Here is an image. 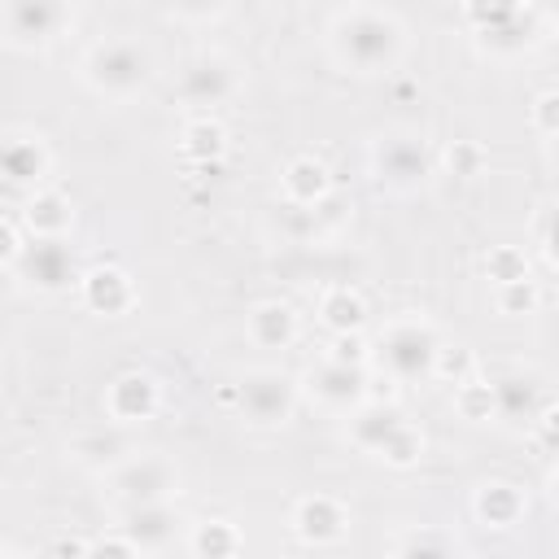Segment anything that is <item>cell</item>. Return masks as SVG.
<instances>
[{
	"label": "cell",
	"mask_w": 559,
	"mask_h": 559,
	"mask_svg": "<svg viewBox=\"0 0 559 559\" xmlns=\"http://www.w3.org/2000/svg\"><path fill=\"white\" fill-rule=\"evenodd\" d=\"M170 4H175V13H183V17H214V13H223L227 0H170Z\"/></svg>",
	"instance_id": "obj_23"
},
{
	"label": "cell",
	"mask_w": 559,
	"mask_h": 559,
	"mask_svg": "<svg viewBox=\"0 0 559 559\" xmlns=\"http://www.w3.org/2000/svg\"><path fill=\"white\" fill-rule=\"evenodd\" d=\"M31 227L39 231V236H61L66 227H70V210H66V201L61 197H39V201H31Z\"/></svg>",
	"instance_id": "obj_20"
},
{
	"label": "cell",
	"mask_w": 559,
	"mask_h": 559,
	"mask_svg": "<svg viewBox=\"0 0 559 559\" xmlns=\"http://www.w3.org/2000/svg\"><path fill=\"white\" fill-rule=\"evenodd\" d=\"M362 389H367V376L358 362H345V358H332L323 367L310 371V393L323 402V406H336V411H349L362 402Z\"/></svg>",
	"instance_id": "obj_11"
},
{
	"label": "cell",
	"mask_w": 559,
	"mask_h": 559,
	"mask_svg": "<svg viewBox=\"0 0 559 559\" xmlns=\"http://www.w3.org/2000/svg\"><path fill=\"white\" fill-rule=\"evenodd\" d=\"M127 542L135 550H162L166 542H175L179 533V515L166 502H135L127 507V524H122Z\"/></svg>",
	"instance_id": "obj_12"
},
{
	"label": "cell",
	"mask_w": 559,
	"mask_h": 559,
	"mask_svg": "<svg viewBox=\"0 0 559 559\" xmlns=\"http://www.w3.org/2000/svg\"><path fill=\"white\" fill-rule=\"evenodd\" d=\"M114 493L127 502V507H135V502H166L170 493H175V485H179V472L166 463V459H157V454H144V459H127L118 472H114Z\"/></svg>",
	"instance_id": "obj_7"
},
{
	"label": "cell",
	"mask_w": 559,
	"mask_h": 559,
	"mask_svg": "<svg viewBox=\"0 0 559 559\" xmlns=\"http://www.w3.org/2000/svg\"><path fill=\"white\" fill-rule=\"evenodd\" d=\"M437 336H432V328H424V323H393L384 336H380V362L393 371V376H402V380H419V376H428L432 367H437Z\"/></svg>",
	"instance_id": "obj_3"
},
{
	"label": "cell",
	"mask_w": 559,
	"mask_h": 559,
	"mask_svg": "<svg viewBox=\"0 0 559 559\" xmlns=\"http://www.w3.org/2000/svg\"><path fill=\"white\" fill-rule=\"evenodd\" d=\"M87 297H92L96 310L118 314V310L131 301V284H127V275H118V271H96V275H87Z\"/></svg>",
	"instance_id": "obj_17"
},
{
	"label": "cell",
	"mask_w": 559,
	"mask_h": 559,
	"mask_svg": "<svg viewBox=\"0 0 559 559\" xmlns=\"http://www.w3.org/2000/svg\"><path fill=\"white\" fill-rule=\"evenodd\" d=\"M83 79L105 92V96H131L135 87H144L148 79V52L127 44V39H109V44H96L83 61Z\"/></svg>",
	"instance_id": "obj_2"
},
{
	"label": "cell",
	"mask_w": 559,
	"mask_h": 559,
	"mask_svg": "<svg viewBox=\"0 0 559 559\" xmlns=\"http://www.w3.org/2000/svg\"><path fill=\"white\" fill-rule=\"evenodd\" d=\"M236 546H240V542H236L231 524H223V520L201 524V528L192 533V550H197V555H231Z\"/></svg>",
	"instance_id": "obj_22"
},
{
	"label": "cell",
	"mask_w": 559,
	"mask_h": 559,
	"mask_svg": "<svg viewBox=\"0 0 559 559\" xmlns=\"http://www.w3.org/2000/svg\"><path fill=\"white\" fill-rule=\"evenodd\" d=\"M17 275L31 288H39V293H57V288H66V284L79 280V262H74V249L61 236H39L35 245L22 249Z\"/></svg>",
	"instance_id": "obj_6"
},
{
	"label": "cell",
	"mask_w": 559,
	"mask_h": 559,
	"mask_svg": "<svg viewBox=\"0 0 559 559\" xmlns=\"http://www.w3.org/2000/svg\"><path fill=\"white\" fill-rule=\"evenodd\" d=\"M520 507H524V502H520V493H515L511 485H485L480 498H476V511H480L493 528H507V524L520 515Z\"/></svg>",
	"instance_id": "obj_18"
},
{
	"label": "cell",
	"mask_w": 559,
	"mask_h": 559,
	"mask_svg": "<svg viewBox=\"0 0 559 559\" xmlns=\"http://www.w3.org/2000/svg\"><path fill=\"white\" fill-rule=\"evenodd\" d=\"M240 411L249 424H284L293 411V380L284 371H249L240 380Z\"/></svg>",
	"instance_id": "obj_8"
},
{
	"label": "cell",
	"mask_w": 559,
	"mask_h": 559,
	"mask_svg": "<svg viewBox=\"0 0 559 559\" xmlns=\"http://www.w3.org/2000/svg\"><path fill=\"white\" fill-rule=\"evenodd\" d=\"M249 332H253V341L258 345H288L293 341V332H297V319H293V310L288 306H280V301H266V306H258L253 314H249Z\"/></svg>",
	"instance_id": "obj_16"
},
{
	"label": "cell",
	"mask_w": 559,
	"mask_h": 559,
	"mask_svg": "<svg viewBox=\"0 0 559 559\" xmlns=\"http://www.w3.org/2000/svg\"><path fill=\"white\" fill-rule=\"evenodd\" d=\"M284 183H288V192H293L297 201H314V197H323V188H328L319 162H293L288 175H284Z\"/></svg>",
	"instance_id": "obj_21"
},
{
	"label": "cell",
	"mask_w": 559,
	"mask_h": 559,
	"mask_svg": "<svg viewBox=\"0 0 559 559\" xmlns=\"http://www.w3.org/2000/svg\"><path fill=\"white\" fill-rule=\"evenodd\" d=\"M9 253H13V231L0 227V258H9Z\"/></svg>",
	"instance_id": "obj_24"
},
{
	"label": "cell",
	"mask_w": 559,
	"mask_h": 559,
	"mask_svg": "<svg viewBox=\"0 0 559 559\" xmlns=\"http://www.w3.org/2000/svg\"><path fill=\"white\" fill-rule=\"evenodd\" d=\"M0 22L9 44L35 48L66 26V0H0Z\"/></svg>",
	"instance_id": "obj_5"
},
{
	"label": "cell",
	"mask_w": 559,
	"mask_h": 559,
	"mask_svg": "<svg viewBox=\"0 0 559 559\" xmlns=\"http://www.w3.org/2000/svg\"><path fill=\"white\" fill-rule=\"evenodd\" d=\"M323 323L336 328V332H354L362 323V301L349 293V288H332L323 297Z\"/></svg>",
	"instance_id": "obj_19"
},
{
	"label": "cell",
	"mask_w": 559,
	"mask_h": 559,
	"mask_svg": "<svg viewBox=\"0 0 559 559\" xmlns=\"http://www.w3.org/2000/svg\"><path fill=\"white\" fill-rule=\"evenodd\" d=\"M332 52L341 66H349L354 74H380L397 61L402 52V26L384 13H345L332 26Z\"/></svg>",
	"instance_id": "obj_1"
},
{
	"label": "cell",
	"mask_w": 559,
	"mask_h": 559,
	"mask_svg": "<svg viewBox=\"0 0 559 559\" xmlns=\"http://www.w3.org/2000/svg\"><path fill=\"white\" fill-rule=\"evenodd\" d=\"M376 175L389 188H415L428 179V153L419 148V140L393 135V140L376 144Z\"/></svg>",
	"instance_id": "obj_10"
},
{
	"label": "cell",
	"mask_w": 559,
	"mask_h": 559,
	"mask_svg": "<svg viewBox=\"0 0 559 559\" xmlns=\"http://www.w3.org/2000/svg\"><path fill=\"white\" fill-rule=\"evenodd\" d=\"M48 166L44 148L35 140H0V175L13 179V183H31L39 179Z\"/></svg>",
	"instance_id": "obj_15"
},
{
	"label": "cell",
	"mask_w": 559,
	"mask_h": 559,
	"mask_svg": "<svg viewBox=\"0 0 559 559\" xmlns=\"http://www.w3.org/2000/svg\"><path fill=\"white\" fill-rule=\"evenodd\" d=\"M354 441H358L362 450L380 454V459H393V463H411V459L419 454V445H424V441L402 424L397 411H380V406L354 415Z\"/></svg>",
	"instance_id": "obj_4"
},
{
	"label": "cell",
	"mask_w": 559,
	"mask_h": 559,
	"mask_svg": "<svg viewBox=\"0 0 559 559\" xmlns=\"http://www.w3.org/2000/svg\"><path fill=\"white\" fill-rule=\"evenodd\" d=\"M231 92H236V74H231V66H227L223 57H214V52L192 57V61L183 66V74H179V96H183L188 105H218V100H227Z\"/></svg>",
	"instance_id": "obj_9"
},
{
	"label": "cell",
	"mask_w": 559,
	"mask_h": 559,
	"mask_svg": "<svg viewBox=\"0 0 559 559\" xmlns=\"http://www.w3.org/2000/svg\"><path fill=\"white\" fill-rule=\"evenodd\" d=\"M153 406H157V389H153L148 376H122V380L109 389V411H114V419H122V424L144 419Z\"/></svg>",
	"instance_id": "obj_14"
},
{
	"label": "cell",
	"mask_w": 559,
	"mask_h": 559,
	"mask_svg": "<svg viewBox=\"0 0 559 559\" xmlns=\"http://www.w3.org/2000/svg\"><path fill=\"white\" fill-rule=\"evenodd\" d=\"M293 524H297V533H301L306 542H336V537L345 533V511H341V502H332V498H306V502L297 507Z\"/></svg>",
	"instance_id": "obj_13"
}]
</instances>
